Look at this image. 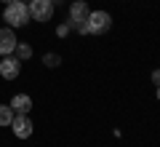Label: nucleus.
I'll list each match as a JSON object with an SVG mask.
<instances>
[{
  "label": "nucleus",
  "instance_id": "nucleus-7",
  "mask_svg": "<svg viewBox=\"0 0 160 147\" xmlns=\"http://www.w3.org/2000/svg\"><path fill=\"white\" fill-rule=\"evenodd\" d=\"M11 107L16 115H29V110H32V99H29L27 94H16L11 99Z\"/></svg>",
  "mask_w": 160,
  "mask_h": 147
},
{
  "label": "nucleus",
  "instance_id": "nucleus-5",
  "mask_svg": "<svg viewBox=\"0 0 160 147\" xmlns=\"http://www.w3.org/2000/svg\"><path fill=\"white\" fill-rule=\"evenodd\" d=\"M11 129H13V134H16L19 139H29V136H32V120H29L27 115H13Z\"/></svg>",
  "mask_w": 160,
  "mask_h": 147
},
{
  "label": "nucleus",
  "instance_id": "nucleus-2",
  "mask_svg": "<svg viewBox=\"0 0 160 147\" xmlns=\"http://www.w3.org/2000/svg\"><path fill=\"white\" fill-rule=\"evenodd\" d=\"M112 27V16L107 11H91L88 13V32L91 35H104Z\"/></svg>",
  "mask_w": 160,
  "mask_h": 147
},
{
  "label": "nucleus",
  "instance_id": "nucleus-12",
  "mask_svg": "<svg viewBox=\"0 0 160 147\" xmlns=\"http://www.w3.org/2000/svg\"><path fill=\"white\" fill-rule=\"evenodd\" d=\"M67 32H69V24H59V27H56V35H59V38H64Z\"/></svg>",
  "mask_w": 160,
  "mask_h": 147
},
{
  "label": "nucleus",
  "instance_id": "nucleus-10",
  "mask_svg": "<svg viewBox=\"0 0 160 147\" xmlns=\"http://www.w3.org/2000/svg\"><path fill=\"white\" fill-rule=\"evenodd\" d=\"M13 51H16V59H19V62H24V59L32 56V45H27V43H16V48H13Z\"/></svg>",
  "mask_w": 160,
  "mask_h": 147
},
{
  "label": "nucleus",
  "instance_id": "nucleus-13",
  "mask_svg": "<svg viewBox=\"0 0 160 147\" xmlns=\"http://www.w3.org/2000/svg\"><path fill=\"white\" fill-rule=\"evenodd\" d=\"M152 83L160 86V70H152Z\"/></svg>",
  "mask_w": 160,
  "mask_h": 147
},
{
  "label": "nucleus",
  "instance_id": "nucleus-1",
  "mask_svg": "<svg viewBox=\"0 0 160 147\" xmlns=\"http://www.w3.org/2000/svg\"><path fill=\"white\" fill-rule=\"evenodd\" d=\"M3 19H6L8 27H24V24L29 22V6L27 3H22V0H16V3H11V6H6V13H3Z\"/></svg>",
  "mask_w": 160,
  "mask_h": 147
},
{
  "label": "nucleus",
  "instance_id": "nucleus-6",
  "mask_svg": "<svg viewBox=\"0 0 160 147\" xmlns=\"http://www.w3.org/2000/svg\"><path fill=\"white\" fill-rule=\"evenodd\" d=\"M16 35H13L11 27H3L0 29V56H8V54H13V48H16Z\"/></svg>",
  "mask_w": 160,
  "mask_h": 147
},
{
  "label": "nucleus",
  "instance_id": "nucleus-4",
  "mask_svg": "<svg viewBox=\"0 0 160 147\" xmlns=\"http://www.w3.org/2000/svg\"><path fill=\"white\" fill-rule=\"evenodd\" d=\"M19 72H22V62H19L16 56H3V62H0V75L6 80H13V78H19Z\"/></svg>",
  "mask_w": 160,
  "mask_h": 147
},
{
  "label": "nucleus",
  "instance_id": "nucleus-14",
  "mask_svg": "<svg viewBox=\"0 0 160 147\" xmlns=\"http://www.w3.org/2000/svg\"><path fill=\"white\" fill-rule=\"evenodd\" d=\"M3 3H6V6H11V3H16V0H3Z\"/></svg>",
  "mask_w": 160,
  "mask_h": 147
},
{
  "label": "nucleus",
  "instance_id": "nucleus-3",
  "mask_svg": "<svg viewBox=\"0 0 160 147\" xmlns=\"http://www.w3.org/2000/svg\"><path fill=\"white\" fill-rule=\"evenodd\" d=\"M29 19L35 22H48L53 16V0H29Z\"/></svg>",
  "mask_w": 160,
  "mask_h": 147
},
{
  "label": "nucleus",
  "instance_id": "nucleus-8",
  "mask_svg": "<svg viewBox=\"0 0 160 147\" xmlns=\"http://www.w3.org/2000/svg\"><path fill=\"white\" fill-rule=\"evenodd\" d=\"M88 3L86 0H75L72 6H69V19H88Z\"/></svg>",
  "mask_w": 160,
  "mask_h": 147
},
{
  "label": "nucleus",
  "instance_id": "nucleus-16",
  "mask_svg": "<svg viewBox=\"0 0 160 147\" xmlns=\"http://www.w3.org/2000/svg\"><path fill=\"white\" fill-rule=\"evenodd\" d=\"M22 3H29V0H22Z\"/></svg>",
  "mask_w": 160,
  "mask_h": 147
},
{
  "label": "nucleus",
  "instance_id": "nucleus-9",
  "mask_svg": "<svg viewBox=\"0 0 160 147\" xmlns=\"http://www.w3.org/2000/svg\"><path fill=\"white\" fill-rule=\"evenodd\" d=\"M13 107L11 104H0V126H11V120H13Z\"/></svg>",
  "mask_w": 160,
  "mask_h": 147
},
{
  "label": "nucleus",
  "instance_id": "nucleus-11",
  "mask_svg": "<svg viewBox=\"0 0 160 147\" xmlns=\"http://www.w3.org/2000/svg\"><path fill=\"white\" fill-rule=\"evenodd\" d=\"M43 64H46V67H59V64H62V56H59V54H46V56H43Z\"/></svg>",
  "mask_w": 160,
  "mask_h": 147
},
{
  "label": "nucleus",
  "instance_id": "nucleus-15",
  "mask_svg": "<svg viewBox=\"0 0 160 147\" xmlns=\"http://www.w3.org/2000/svg\"><path fill=\"white\" fill-rule=\"evenodd\" d=\"M158 99H160V86H158Z\"/></svg>",
  "mask_w": 160,
  "mask_h": 147
}]
</instances>
